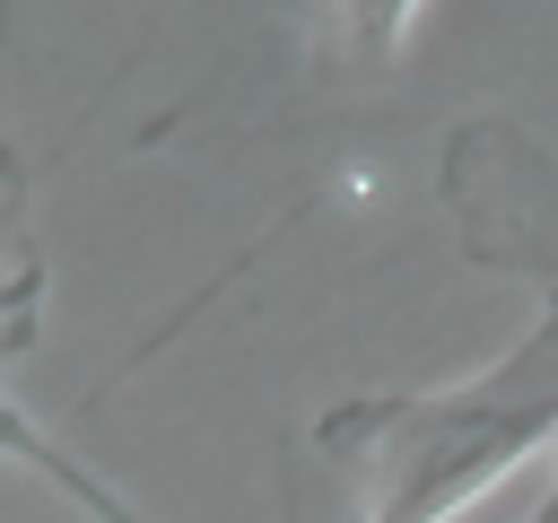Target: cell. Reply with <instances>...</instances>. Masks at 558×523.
Listing matches in <instances>:
<instances>
[{
	"label": "cell",
	"mask_w": 558,
	"mask_h": 523,
	"mask_svg": "<svg viewBox=\"0 0 558 523\" xmlns=\"http://www.w3.org/2000/svg\"><path fill=\"white\" fill-rule=\"evenodd\" d=\"M549 436H558V288L488 375L445 392H357L314 418V453L357 488V523H453Z\"/></svg>",
	"instance_id": "obj_1"
},
{
	"label": "cell",
	"mask_w": 558,
	"mask_h": 523,
	"mask_svg": "<svg viewBox=\"0 0 558 523\" xmlns=\"http://www.w3.org/2000/svg\"><path fill=\"white\" fill-rule=\"evenodd\" d=\"M445 209L471 262L558 288V148H541L497 113L462 122L445 139Z\"/></svg>",
	"instance_id": "obj_2"
},
{
	"label": "cell",
	"mask_w": 558,
	"mask_h": 523,
	"mask_svg": "<svg viewBox=\"0 0 558 523\" xmlns=\"http://www.w3.org/2000/svg\"><path fill=\"white\" fill-rule=\"evenodd\" d=\"M296 26L314 35V61L331 78H384L418 26L427 0H288Z\"/></svg>",
	"instance_id": "obj_3"
},
{
	"label": "cell",
	"mask_w": 558,
	"mask_h": 523,
	"mask_svg": "<svg viewBox=\"0 0 558 523\" xmlns=\"http://www.w3.org/2000/svg\"><path fill=\"white\" fill-rule=\"evenodd\" d=\"M9 209H17V166H9V148H0V270L17 262V253H9Z\"/></svg>",
	"instance_id": "obj_4"
},
{
	"label": "cell",
	"mask_w": 558,
	"mask_h": 523,
	"mask_svg": "<svg viewBox=\"0 0 558 523\" xmlns=\"http://www.w3.org/2000/svg\"><path fill=\"white\" fill-rule=\"evenodd\" d=\"M523 523H558V479H549V497H541V506H532Z\"/></svg>",
	"instance_id": "obj_5"
},
{
	"label": "cell",
	"mask_w": 558,
	"mask_h": 523,
	"mask_svg": "<svg viewBox=\"0 0 558 523\" xmlns=\"http://www.w3.org/2000/svg\"><path fill=\"white\" fill-rule=\"evenodd\" d=\"M0 35H9V0H0Z\"/></svg>",
	"instance_id": "obj_6"
}]
</instances>
